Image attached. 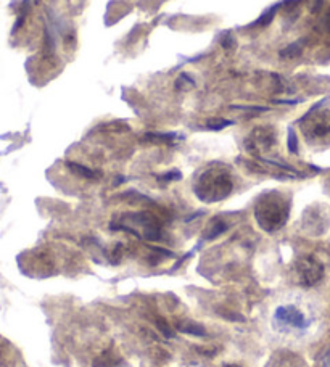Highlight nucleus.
<instances>
[{
    "mask_svg": "<svg viewBox=\"0 0 330 367\" xmlns=\"http://www.w3.org/2000/svg\"><path fill=\"white\" fill-rule=\"evenodd\" d=\"M290 213V202L276 191L266 192L255 205V217L266 232H276L286 226Z\"/></svg>",
    "mask_w": 330,
    "mask_h": 367,
    "instance_id": "obj_1",
    "label": "nucleus"
},
{
    "mask_svg": "<svg viewBox=\"0 0 330 367\" xmlns=\"http://www.w3.org/2000/svg\"><path fill=\"white\" fill-rule=\"evenodd\" d=\"M232 192L231 173L223 166H213L203 171L195 184V193L202 202L214 203L227 198Z\"/></svg>",
    "mask_w": 330,
    "mask_h": 367,
    "instance_id": "obj_2",
    "label": "nucleus"
},
{
    "mask_svg": "<svg viewBox=\"0 0 330 367\" xmlns=\"http://www.w3.org/2000/svg\"><path fill=\"white\" fill-rule=\"evenodd\" d=\"M274 324L283 332H305L311 320L297 305H282L276 309Z\"/></svg>",
    "mask_w": 330,
    "mask_h": 367,
    "instance_id": "obj_3",
    "label": "nucleus"
},
{
    "mask_svg": "<svg viewBox=\"0 0 330 367\" xmlns=\"http://www.w3.org/2000/svg\"><path fill=\"white\" fill-rule=\"evenodd\" d=\"M293 277L301 287H314L324 279V266L314 256H300L293 263Z\"/></svg>",
    "mask_w": 330,
    "mask_h": 367,
    "instance_id": "obj_4",
    "label": "nucleus"
},
{
    "mask_svg": "<svg viewBox=\"0 0 330 367\" xmlns=\"http://www.w3.org/2000/svg\"><path fill=\"white\" fill-rule=\"evenodd\" d=\"M305 118H312L306 114ZM306 139L312 142H321L330 139V112L317 113L316 118L311 119V124L305 128Z\"/></svg>",
    "mask_w": 330,
    "mask_h": 367,
    "instance_id": "obj_5",
    "label": "nucleus"
},
{
    "mask_svg": "<svg viewBox=\"0 0 330 367\" xmlns=\"http://www.w3.org/2000/svg\"><path fill=\"white\" fill-rule=\"evenodd\" d=\"M266 367H303V359L297 353L288 351V349H281V351L272 354Z\"/></svg>",
    "mask_w": 330,
    "mask_h": 367,
    "instance_id": "obj_6",
    "label": "nucleus"
},
{
    "mask_svg": "<svg viewBox=\"0 0 330 367\" xmlns=\"http://www.w3.org/2000/svg\"><path fill=\"white\" fill-rule=\"evenodd\" d=\"M178 330L195 337L204 335V327L197 323H192V320H181V323H178Z\"/></svg>",
    "mask_w": 330,
    "mask_h": 367,
    "instance_id": "obj_7",
    "label": "nucleus"
},
{
    "mask_svg": "<svg viewBox=\"0 0 330 367\" xmlns=\"http://www.w3.org/2000/svg\"><path fill=\"white\" fill-rule=\"evenodd\" d=\"M226 229H227L226 222H223L221 219H218V217H216V219H213V221L208 224L207 232L203 234V237L207 239V240H213V239H216V237H219V235L223 234V232L226 231Z\"/></svg>",
    "mask_w": 330,
    "mask_h": 367,
    "instance_id": "obj_8",
    "label": "nucleus"
},
{
    "mask_svg": "<svg viewBox=\"0 0 330 367\" xmlns=\"http://www.w3.org/2000/svg\"><path fill=\"white\" fill-rule=\"evenodd\" d=\"M68 168H70L75 174L82 176L84 179L95 181V179H99V177H100V174L97 173V171H92V169H89V168H85V166L78 164V163H68Z\"/></svg>",
    "mask_w": 330,
    "mask_h": 367,
    "instance_id": "obj_9",
    "label": "nucleus"
},
{
    "mask_svg": "<svg viewBox=\"0 0 330 367\" xmlns=\"http://www.w3.org/2000/svg\"><path fill=\"white\" fill-rule=\"evenodd\" d=\"M281 5H282V4H277V5H274V7H272L271 10H267L266 13H264L263 16H261V18H259L258 21L253 23V26H266V25H269V23L272 21V18H274L277 8L281 7Z\"/></svg>",
    "mask_w": 330,
    "mask_h": 367,
    "instance_id": "obj_10",
    "label": "nucleus"
},
{
    "mask_svg": "<svg viewBox=\"0 0 330 367\" xmlns=\"http://www.w3.org/2000/svg\"><path fill=\"white\" fill-rule=\"evenodd\" d=\"M231 124H232V121H227V119H216V121H209L207 124V128L213 129V131H221V129H224Z\"/></svg>",
    "mask_w": 330,
    "mask_h": 367,
    "instance_id": "obj_11",
    "label": "nucleus"
},
{
    "mask_svg": "<svg viewBox=\"0 0 330 367\" xmlns=\"http://www.w3.org/2000/svg\"><path fill=\"white\" fill-rule=\"evenodd\" d=\"M288 150L292 153L298 152V142H297V134L293 133V129H288Z\"/></svg>",
    "mask_w": 330,
    "mask_h": 367,
    "instance_id": "obj_12",
    "label": "nucleus"
},
{
    "mask_svg": "<svg viewBox=\"0 0 330 367\" xmlns=\"http://www.w3.org/2000/svg\"><path fill=\"white\" fill-rule=\"evenodd\" d=\"M157 325H158V329H160L164 335H166L168 338H173L174 337V332H173V329H171L169 327V324L168 323H164L163 319H158L157 320Z\"/></svg>",
    "mask_w": 330,
    "mask_h": 367,
    "instance_id": "obj_13",
    "label": "nucleus"
},
{
    "mask_svg": "<svg viewBox=\"0 0 330 367\" xmlns=\"http://www.w3.org/2000/svg\"><path fill=\"white\" fill-rule=\"evenodd\" d=\"M147 139L161 140V142H171V140L176 139V134H147Z\"/></svg>",
    "mask_w": 330,
    "mask_h": 367,
    "instance_id": "obj_14",
    "label": "nucleus"
},
{
    "mask_svg": "<svg viewBox=\"0 0 330 367\" xmlns=\"http://www.w3.org/2000/svg\"><path fill=\"white\" fill-rule=\"evenodd\" d=\"M161 181H166V182H169V181H178V179H181V173H178V171H173V173H168V174H164L163 177H160Z\"/></svg>",
    "mask_w": 330,
    "mask_h": 367,
    "instance_id": "obj_15",
    "label": "nucleus"
},
{
    "mask_svg": "<svg viewBox=\"0 0 330 367\" xmlns=\"http://www.w3.org/2000/svg\"><path fill=\"white\" fill-rule=\"evenodd\" d=\"M321 367H330V347L324 351L321 356Z\"/></svg>",
    "mask_w": 330,
    "mask_h": 367,
    "instance_id": "obj_16",
    "label": "nucleus"
},
{
    "mask_svg": "<svg viewBox=\"0 0 330 367\" xmlns=\"http://www.w3.org/2000/svg\"><path fill=\"white\" fill-rule=\"evenodd\" d=\"M232 108H238V110H247V112H267V108L264 107H232Z\"/></svg>",
    "mask_w": 330,
    "mask_h": 367,
    "instance_id": "obj_17",
    "label": "nucleus"
},
{
    "mask_svg": "<svg viewBox=\"0 0 330 367\" xmlns=\"http://www.w3.org/2000/svg\"><path fill=\"white\" fill-rule=\"evenodd\" d=\"M327 188H329V193H330V179L327 181Z\"/></svg>",
    "mask_w": 330,
    "mask_h": 367,
    "instance_id": "obj_18",
    "label": "nucleus"
},
{
    "mask_svg": "<svg viewBox=\"0 0 330 367\" xmlns=\"http://www.w3.org/2000/svg\"><path fill=\"white\" fill-rule=\"evenodd\" d=\"M224 367H240V366H234V364H232V366H224Z\"/></svg>",
    "mask_w": 330,
    "mask_h": 367,
    "instance_id": "obj_19",
    "label": "nucleus"
}]
</instances>
